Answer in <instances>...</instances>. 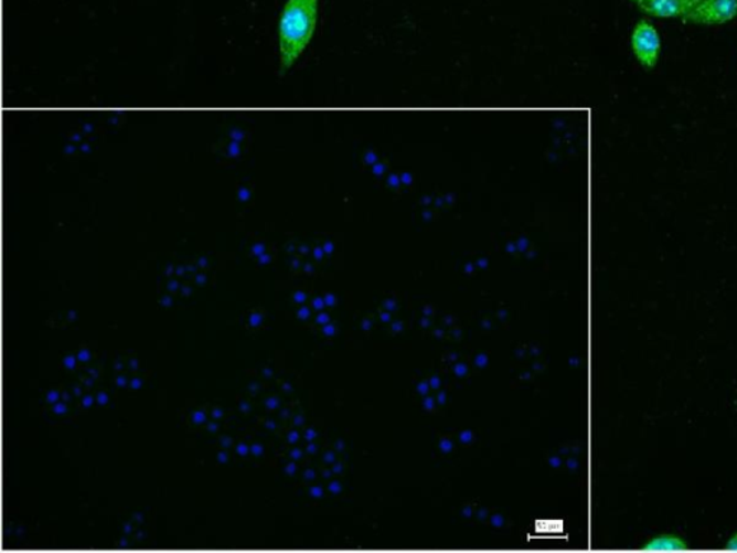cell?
Returning a JSON list of instances; mask_svg holds the SVG:
<instances>
[{"label": "cell", "instance_id": "cell-1", "mask_svg": "<svg viewBox=\"0 0 737 553\" xmlns=\"http://www.w3.org/2000/svg\"><path fill=\"white\" fill-rule=\"evenodd\" d=\"M319 0H288L280 18V70L287 73L296 64L318 25Z\"/></svg>", "mask_w": 737, "mask_h": 553}, {"label": "cell", "instance_id": "cell-2", "mask_svg": "<svg viewBox=\"0 0 737 553\" xmlns=\"http://www.w3.org/2000/svg\"><path fill=\"white\" fill-rule=\"evenodd\" d=\"M631 49L642 67L654 70L659 64L661 52L659 31L649 21L638 22L632 31Z\"/></svg>", "mask_w": 737, "mask_h": 553}, {"label": "cell", "instance_id": "cell-4", "mask_svg": "<svg viewBox=\"0 0 737 553\" xmlns=\"http://www.w3.org/2000/svg\"><path fill=\"white\" fill-rule=\"evenodd\" d=\"M701 0H637V7L645 15L683 19L692 13Z\"/></svg>", "mask_w": 737, "mask_h": 553}, {"label": "cell", "instance_id": "cell-7", "mask_svg": "<svg viewBox=\"0 0 737 553\" xmlns=\"http://www.w3.org/2000/svg\"><path fill=\"white\" fill-rule=\"evenodd\" d=\"M632 2H635V3H637V0H632Z\"/></svg>", "mask_w": 737, "mask_h": 553}, {"label": "cell", "instance_id": "cell-3", "mask_svg": "<svg viewBox=\"0 0 737 553\" xmlns=\"http://www.w3.org/2000/svg\"><path fill=\"white\" fill-rule=\"evenodd\" d=\"M737 17V0H701L683 19L694 25H723Z\"/></svg>", "mask_w": 737, "mask_h": 553}, {"label": "cell", "instance_id": "cell-6", "mask_svg": "<svg viewBox=\"0 0 737 553\" xmlns=\"http://www.w3.org/2000/svg\"><path fill=\"white\" fill-rule=\"evenodd\" d=\"M727 550L737 551V533L730 539L729 543H727Z\"/></svg>", "mask_w": 737, "mask_h": 553}, {"label": "cell", "instance_id": "cell-5", "mask_svg": "<svg viewBox=\"0 0 737 553\" xmlns=\"http://www.w3.org/2000/svg\"><path fill=\"white\" fill-rule=\"evenodd\" d=\"M647 551H684L688 550V545L683 541L682 538L674 535H663L659 538L651 539L647 545H644Z\"/></svg>", "mask_w": 737, "mask_h": 553}]
</instances>
